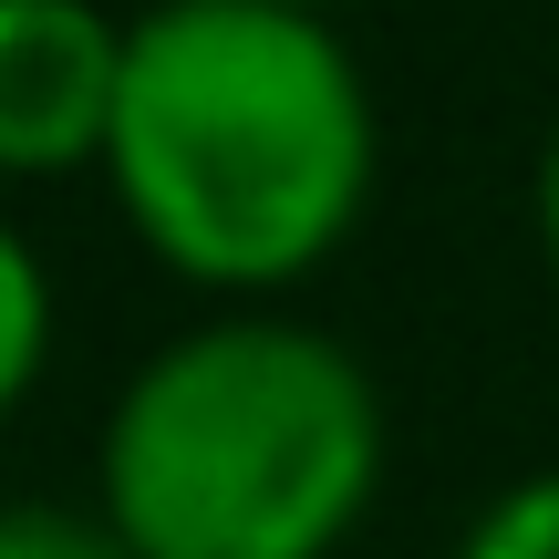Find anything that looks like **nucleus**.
Masks as SVG:
<instances>
[{
  "label": "nucleus",
  "mask_w": 559,
  "mask_h": 559,
  "mask_svg": "<svg viewBox=\"0 0 559 559\" xmlns=\"http://www.w3.org/2000/svg\"><path fill=\"white\" fill-rule=\"evenodd\" d=\"M373 83L321 11L156 0L124 21L104 187L198 290H290L373 198Z\"/></svg>",
  "instance_id": "f257e3e1"
},
{
  "label": "nucleus",
  "mask_w": 559,
  "mask_h": 559,
  "mask_svg": "<svg viewBox=\"0 0 559 559\" xmlns=\"http://www.w3.org/2000/svg\"><path fill=\"white\" fill-rule=\"evenodd\" d=\"M383 487V394L311 321H198L124 373L94 508L135 559H332Z\"/></svg>",
  "instance_id": "f03ea898"
},
{
  "label": "nucleus",
  "mask_w": 559,
  "mask_h": 559,
  "mask_svg": "<svg viewBox=\"0 0 559 559\" xmlns=\"http://www.w3.org/2000/svg\"><path fill=\"white\" fill-rule=\"evenodd\" d=\"M124 21L104 0H0V177L104 166Z\"/></svg>",
  "instance_id": "7ed1b4c3"
},
{
  "label": "nucleus",
  "mask_w": 559,
  "mask_h": 559,
  "mask_svg": "<svg viewBox=\"0 0 559 559\" xmlns=\"http://www.w3.org/2000/svg\"><path fill=\"white\" fill-rule=\"evenodd\" d=\"M41 353H52V270L0 218V415L41 383Z\"/></svg>",
  "instance_id": "20e7f679"
},
{
  "label": "nucleus",
  "mask_w": 559,
  "mask_h": 559,
  "mask_svg": "<svg viewBox=\"0 0 559 559\" xmlns=\"http://www.w3.org/2000/svg\"><path fill=\"white\" fill-rule=\"evenodd\" d=\"M445 559H559V466L498 487V498L466 519V539L445 549Z\"/></svg>",
  "instance_id": "39448f33"
},
{
  "label": "nucleus",
  "mask_w": 559,
  "mask_h": 559,
  "mask_svg": "<svg viewBox=\"0 0 559 559\" xmlns=\"http://www.w3.org/2000/svg\"><path fill=\"white\" fill-rule=\"evenodd\" d=\"M0 559H135L115 539L104 508H62V498H11L0 508Z\"/></svg>",
  "instance_id": "423d86ee"
},
{
  "label": "nucleus",
  "mask_w": 559,
  "mask_h": 559,
  "mask_svg": "<svg viewBox=\"0 0 559 559\" xmlns=\"http://www.w3.org/2000/svg\"><path fill=\"white\" fill-rule=\"evenodd\" d=\"M539 249H549V270H559V124H549V145H539Z\"/></svg>",
  "instance_id": "0eeeda50"
},
{
  "label": "nucleus",
  "mask_w": 559,
  "mask_h": 559,
  "mask_svg": "<svg viewBox=\"0 0 559 559\" xmlns=\"http://www.w3.org/2000/svg\"><path fill=\"white\" fill-rule=\"evenodd\" d=\"M270 11H332V0H270Z\"/></svg>",
  "instance_id": "6e6552de"
}]
</instances>
